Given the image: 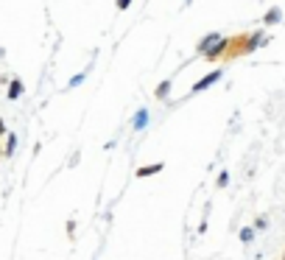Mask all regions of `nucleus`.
Returning <instances> with one entry per match:
<instances>
[{
	"label": "nucleus",
	"instance_id": "f8f14e48",
	"mask_svg": "<svg viewBox=\"0 0 285 260\" xmlns=\"http://www.w3.org/2000/svg\"><path fill=\"white\" fill-rule=\"evenodd\" d=\"M283 260H285V255H283Z\"/></svg>",
	"mask_w": 285,
	"mask_h": 260
},
{
	"label": "nucleus",
	"instance_id": "f257e3e1",
	"mask_svg": "<svg viewBox=\"0 0 285 260\" xmlns=\"http://www.w3.org/2000/svg\"><path fill=\"white\" fill-rule=\"evenodd\" d=\"M221 78V70H213V73H207V76L201 78V81H196L193 84V93H201V90H207V87H213Z\"/></svg>",
	"mask_w": 285,
	"mask_h": 260
},
{
	"label": "nucleus",
	"instance_id": "20e7f679",
	"mask_svg": "<svg viewBox=\"0 0 285 260\" xmlns=\"http://www.w3.org/2000/svg\"><path fill=\"white\" fill-rule=\"evenodd\" d=\"M165 165L162 162H154V165H143V168H137V179H146V176H154V173H159Z\"/></svg>",
	"mask_w": 285,
	"mask_h": 260
},
{
	"label": "nucleus",
	"instance_id": "9d476101",
	"mask_svg": "<svg viewBox=\"0 0 285 260\" xmlns=\"http://www.w3.org/2000/svg\"><path fill=\"white\" fill-rule=\"evenodd\" d=\"M226 185H229V173L221 171V173H218V188H226Z\"/></svg>",
	"mask_w": 285,
	"mask_h": 260
},
{
	"label": "nucleus",
	"instance_id": "9b49d317",
	"mask_svg": "<svg viewBox=\"0 0 285 260\" xmlns=\"http://www.w3.org/2000/svg\"><path fill=\"white\" fill-rule=\"evenodd\" d=\"M129 3L131 0H118V9H129Z\"/></svg>",
	"mask_w": 285,
	"mask_h": 260
},
{
	"label": "nucleus",
	"instance_id": "6e6552de",
	"mask_svg": "<svg viewBox=\"0 0 285 260\" xmlns=\"http://www.w3.org/2000/svg\"><path fill=\"white\" fill-rule=\"evenodd\" d=\"M168 90H171V81H162V84L157 87L154 96H157V98H165V96H168Z\"/></svg>",
	"mask_w": 285,
	"mask_h": 260
},
{
	"label": "nucleus",
	"instance_id": "f03ea898",
	"mask_svg": "<svg viewBox=\"0 0 285 260\" xmlns=\"http://www.w3.org/2000/svg\"><path fill=\"white\" fill-rule=\"evenodd\" d=\"M226 48H229V42H226L224 36H221V39H218V42L213 45V48H210L207 53H204V59H207V62H216L218 56H224V51H226Z\"/></svg>",
	"mask_w": 285,
	"mask_h": 260
},
{
	"label": "nucleus",
	"instance_id": "39448f33",
	"mask_svg": "<svg viewBox=\"0 0 285 260\" xmlns=\"http://www.w3.org/2000/svg\"><path fill=\"white\" fill-rule=\"evenodd\" d=\"M218 39H221V34H207V36H204V39L199 42V51H201V53H207L210 48H213V45L218 42Z\"/></svg>",
	"mask_w": 285,
	"mask_h": 260
},
{
	"label": "nucleus",
	"instance_id": "423d86ee",
	"mask_svg": "<svg viewBox=\"0 0 285 260\" xmlns=\"http://www.w3.org/2000/svg\"><path fill=\"white\" fill-rule=\"evenodd\" d=\"M280 20H283V11H280V9H268L266 17H263V23H266V26H274V23H280Z\"/></svg>",
	"mask_w": 285,
	"mask_h": 260
},
{
	"label": "nucleus",
	"instance_id": "1a4fd4ad",
	"mask_svg": "<svg viewBox=\"0 0 285 260\" xmlns=\"http://www.w3.org/2000/svg\"><path fill=\"white\" fill-rule=\"evenodd\" d=\"M254 229H268V218L257 216V218H254Z\"/></svg>",
	"mask_w": 285,
	"mask_h": 260
},
{
	"label": "nucleus",
	"instance_id": "7ed1b4c3",
	"mask_svg": "<svg viewBox=\"0 0 285 260\" xmlns=\"http://www.w3.org/2000/svg\"><path fill=\"white\" fill-rule=\"evenodd\" d=\"M146 126H148V109L143 106V109H137V112H134V118H131V129H134V131H143Z\"/></svg>",
	"mask_w": 285,
	"mask_h": 260
},
{
	"label": "nucleus",
	"instance_id": "0eeeda50",
	"mask_svg": "<svg viewBox=\"0 0 285 260\" xmlns=\"http://www.w3.org/2000/svg\"><path fill=\"white\" fill-rule=\"evenodd\" d=\"M254 232H257L254 227H243L241 232H238V238H241V243H252L254 241Z\"/></svg>",
	"mask_w": 285,
	"mask_h": 260
}]
</instances>
